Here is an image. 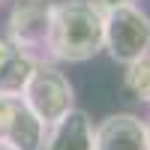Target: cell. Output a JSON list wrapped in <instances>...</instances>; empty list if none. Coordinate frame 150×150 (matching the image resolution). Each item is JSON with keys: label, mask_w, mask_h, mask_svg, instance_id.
<instances>
[{"label": "cell", "mask_w": 150, "mask_h": 150, "mask_svg": "<svg viewBox=\"0 0 150 150\" xmlns=\"http://www.w3.org/2000/svg\"><path fill=\"white\" fill-rule=\"evenodd\" d=\"M123 69H126V72H123V87H126L138 102L150 105V54L126 63Z\"/></svg>", "instance_id": "9c48e42d"}, {"label": "cell", "mask_w": 150, "mask_h": 150, "mask_svg": "<svg viewBox=\"0 0 150 150\" xmlns=\"http://www.w3.org/2000/svg\"><path fill=\"white\" fill-rule=\"evenodd\" d=\"M54 0H15L6 15V39L30 54H45Z\"/></svg>", "instance_id": "277c9868"}, {"label": "cell", "mask_w": 150, "mask_h": 150, "mask_svg": "<svg viewBox=\"0 0 150 150\" xmlns=\"http://www.w3.org/2000/svg\"><path fill=\"white\" fill-rule=\"evenodd\" d=\"M93 150H150V129L132 111H117L96 123Z\"/></svg>", "instance_id": "5b68a950"}, {"label": "cell", "mask_w": 150, "mask_h": 150, "mask_svg": "<svg viewBox=\"0 0 150 150\" xmlns=\"http://www.w3.org/2000/svg\"><path fill=\"white\" fill-rule=\"evenodd\" d=\"M93 135L96 123L90 120V114L81 108H72L48 126L42 150H93Z\"/></svg>", "instance_id": "8992f818"}, {"label": "cell", "mask_w": 150, "mask_h": 150, "mask_svg": "<svg viewBox=\"0 0 150 150\" xmlns=\"http://www.w3.org/2000/svg\"><path fill=\"white\" fill-rule=\"evenodd\" d=\"M102 51L114 63L126 66L150 54V15L138 3L120 6L102 15Z\"/></svg>", "instance_id": "7a4b0ae2"}, {"label": "cell", "mask_w": 150, "mask_h": 150, "mask_svg": "<svg viewBox=\"0 0 150 150\" xmlns=\"http://www.w3.org/2000/svg\"><path fill=\"white\" fill-rule=\"evenodd\" d=\"M90 3H93L99 12H102V15H105V12H111V9H120V6H132L135 0H90Z\"/></svg>", "instance_id": "8fae6325"}, {"label": "cell", "mask_w": 150, "mask_h": 150, "mask_svg": "<svg viewBox=\"0 0 150 150\" xmlns=\"http://www.w3.org/2000/svg\"><path fill=\"white\" fill-rule=\"evenodd\" d=\"M45 132H48V126L18 99L15 111H12V120L6 123V129H3L0 138H3L6 144H12L15 150H42Z\"/></svg>", "instance_id": "ba28073f"}, {"label": "cell", "mask_w": 150, "mask_h": 150, "mask_svg": "<svg viewBox=\"0 0 150 150\" xmlns=\"http://www.w3.org/2000/svg\"><path fill=\"white\" fill-rule=\"evenodd\" d=\"M36 63H39L36 54L21 51L6 36H0V93L3 96H21Z\"/></svg>", "instance_id": "52a82bcc"}, {"label": "cell", "mask_w": 150, "mask_h": 150, "mask_svg": "<svg viewBox=\"0 0 150 150\" xmlns=\"http://www.w3.org/2000/svg\"><path fill=\"white\" fill-rule=\"evenodd\" d=\"M15 105H18V96H3V93H0V135H3L6 123L12 120V111H15Z\"/></svg>", "instance_id": "30bf717a"}, {"label": "cell", "mask_w": 150, "mask_h": 150, "mask_svg": "<svg viewBox=\"0 0 150 150\" xmlns=\"http://www.w3.org/2000/svg\"><path fill=\"white\" fill-rule=\"evenodd\" d=\"M0 150H15V147H12V144H6L3 138H0Z\"/></svg>", "instance_id": "7c38bea8"}, {"label": "cell", "mask_w": 150, "mask_h": 150, "mask_svg": "<svg viewBox=\"0 0 150 150\" xmlns=\"http://www.w3.org/2000/svg\"><path fill=\"white\" fill-rule=\"evenodd\" d=\"M147 129H150V120H147Z\"/></svg>", "instance_id": "4fadbf2b"}, {"label": "cell", "mask_w": 150, "mask_h": 150, "mask_svg": "<svg viewBox=\"0 0 150 150\" xmlns=\"http://www.w3.org/2000/svg\"><path fill=\"white\" fill-rule=\"evenodd\" d=\"M45 54L51 63H84L102 54V12L90 0H57L51 6Z\"/></svg>", "instance_id": "6da1fadb"}, {"label": "cell", "mask_w": 150, "mask_h": 150, "mask_svg": "<svg viewBox=\"0 0 150 150\" xmlns=\"http://www.w3.org/2000/svg\"><path fill=\"white\" fill-rule=\"evenodd\" d=\"M21 102L27 105L45 126H51L54 120H60L66 111L75 108V87L69 81V75L51 60H39L33 66L27 84L21 90Z\"/></svg>", "instance_id": "3957f363"}]
</instances>
